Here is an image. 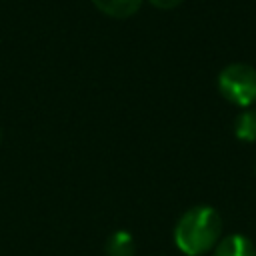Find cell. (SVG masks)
Returning a JSON list of instances; mask_svg holds the SVG:
<instances>
[{
	"instance_id": "cell-2",
	"label": "cell",
	"mask_w": 256,
	"mask_h": 256,
	"mask_svg": "<svg viewBox=\"0 0 256 256\" xmlns=\"http://www.w3.org/2000/svg\"><path fill=\"white\" fill-rule=\"evenodd\" d=\"M218 90L228 102L248 108L256 102V68L244 62L228 64L218 74Z\"/></svg>"
},
{
	"instance_id": "cell-3",
	"label": "cell",
	"mask_w": 256,
	"mask_h": 256,
	"mask_svg": "<svg viewBox=\"0 0 256 256\" xmlns=\"http://www.w3.org/2000/svg\"><path fill=\"white\" fill-rule=\"evenodd\" d=\"M214 256H256V248L244 234H230L216 244Z\"/></svg>"
},
{
	"instance_id": "cell-5",
	"label": "cell",
	"mask_w": 256,
	"mask_h": 256,
	"mask_svg": "<svg viewBox=\"0 0 256 256\" xmlns=\"http://www.w3.org/2000/svg\"><path fill=\"white\" fill-rule=\"evenodd\" d=\"M96 4V8H100L104 14L108 16H116V18H126V16H132L142 0H92Z\"/></svg>"
},
{
	"instance_id": "cell-4",
	"label": "cell",
	"mask_w": 256,
	"mask_h": 256,
	"mask_svg": "<svg viewBox=\"0 0 256 256\" xmlns=\"http://www.w3.org/2000/svg\"><path fill=\"white\" fill-rule=\"evenodd\" d=\"M106 254L108 256H134L136 254V244L130 232L118 230L114 232L108 242H106Z\"/></svg>"
},
{
	"instance_id": "cell-6",
	"label": "cell",
	"mask_w": 256,
	"mask_h": 256,
	"mask_svg": "<svg viewBox=\"0 0 256 256\" xmlns=\"http://www.w3.org/2000/svg\"><path fill=\"white\" fill-rule=\"evenodd\" d=\"M234 134H236V138H240L244 142H254L256 140V110L254 108H246L244 112H240L236 116Z\"/></svg>"
},
{
	"instance_id": "cell-7",
	"label": "cell",
	"mask_w": 256,
	"mask_h": 256,
	"mask_svg": "<svg viewBox=\"0 0 256 256\" xmlns=\"http://www.w3.org/2000/svg\"><path fill=\"white\" fill-rule=\"evenodd\" d=\"M154 6H158V8H174V6H178L182 0H150Z\"/></svg>"
},
{
	"instance_id": "cell-1",
	"label": "cell",
	"mask_w": 256,
	"mask_h": 256,
	"mask_svg": "<svg viewBox=\"0 0 256 256\" xmlns=\"http://www.w3.org/2000/svg\"><path fill=\"white\" fill-rule=\"evenodd\" d=\"M222 218L212 206H194L174 228V242L186 256H202L220 242Z\"/></svg>"
}]
</instances>
